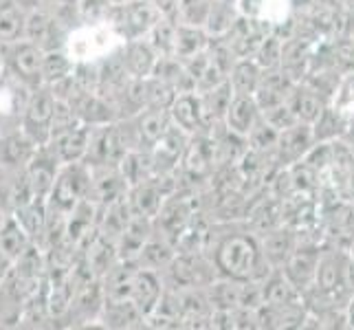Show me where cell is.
Segmentation results:
<instances>
[{
    "label": "cell",
    "instance_id": "obj_31",
    "mask_svg": "<svg viewBox=\"0 0 354 330\" xmlns=\"http://www.w3.org/2000/svg\"><path fill=\"white\" fill-rule=\"evenodd\" d=\"M113 0H77V16L86 24L108 22Z\"/></svg>",
    "mask_w": 354,
    "mask_h": 330
},
{
    "label": "cell",
    "instance_id": "obj_19",
    "mask_svg": "<svg viewBox=\"0 0 354 330\" xmlns=\"http://www.w3.org/2000/svg\"><path fill=\"white\" fill-rule=\"evenodd\" d=\"M209 48V33L203 27H189V24L178 22V33H176V51L174 57L180 62H189L192 57Z\"/></svg>",
    "mask_w": 354,
    "mask_h": 330
},
{
    "label": "cell",
    "instance_id": "obj_12",
    "mask_svg": "<svg viewBox=\"0 0 354 330\" xmlns=\"http://www.w3.org/2000/svg\"><path fill=\"white\" fill-rule=\"evenodd\" d=\"M121 53H124V62H126L130 77H137V80L150 77L156 68L158 57H161L148 40H141V38L128 40L124 48H121Z\"/></svg>",
    "mask_w": 354,
    "mask_h": 330
},
{
    "label": "cell",
    "instance_id": "obj_27",
    "mask_svg": "<svg viewBox=\"0 0 354 330\" xmlns=\"http://www.w3.org/2000/svg\"><path fill=\"white\" fill-rule=\"evenodd\" d=\"M236 22L238 18L231 3H227V0H214L209 20L205 24V31L209 35H216V38H225V35L234 29Z\"/></svg>",
    "mask_w": 354,
    "mask_h": 330
},
{
    "label": "cell",
    "instance_id": "obj_37",
    "mask_svg": "<svg viewBox=\"0 0 354 330\" xmlns=\"http://www.w3.org/2000/svg\"><path fill=\"white\" fill-rule=\"evenodd\" d=\"M11 264H14V262H11V260L7 258V255H5L3 251H0V284H3V279L7 277Z\"/></svg>",
    "mask_w": 354,
    "mask_h": 330
},
{
    "label": "cell",
    "instance_id": "obj_32",
    "mask_svg": "<svg viewBox=\"0 0 354 330\" xmlns=\"http://www.w3.org/2000/svg\"><path fill=\"white\" fill-rule=\"evenodd\" d=\"M137 260H139V264L143 268H152V271H156V268L169 264L174 258H172V253H169L167 244H161V242H145V247L141 249Z\"/></svg>",
    "mask_w": 354,
    "mask_h": 330
},
{
    "label": "cell",
    "instance_id": "obj_7",
    "mask_svg": "<svg viewBox=\"0 0 354 330\" xmlns=\"http://www.w3.org/2000/svg\"><path fill=\"white\" fill-rule=\"evenodd\" d=\"M258 119H260V106L255 102V95L236 93L225 115L227 130L231 134H238V137H249V132L258 124Z\"/></svg>",
    "mask_w": 354,
    "mask_h": 330
},
{
    "label": "cell",
    "instance_id": "obj_14",
    "mask_svg": "<svg viewBox=\"0 0 354 330\" xmlns=\"http://www.w3.org/2000/svg\"><path fill=\"white\" fill-rule=\"evenodd\" d=\"M315 141V132L313 128H308V124H301L297 121L295 126H290L286 130L279 132L277 139V152L282 156V161H297L304 154L310 150V143Z\"/></svg>",
    "mask_w": 354,
    "mask_h": 330
},
{
    "label": "cell",
    "instance_id": "obj_34",
    "mask_svg": "<svg viewBox=\"0 0 354 330\" xmlns=\"http://www.w3.org/2000/svg\"><path fill=\"white\" fill-rule=\"evenodd\" d=\"M282 51L284 46L279 44L277 38H264V42L260 44V48L255 51V55H258V62L262 68L271 71V68H277L279 64H282Z\"/></svg>",
    "mask_w": 354,
    "mask_h": 330
},
{
    "label": "cell",
    "instance_id": "obj_26",
    "mask_svg": "<svg viewBox=\"0 0 354 330\" xmlns=\"http://www.w3.org/2000/svg\"><path fill=\"white\" fill-rule=\"evenodd\" d=\"M292 249L295 244H292V236L288 231H268L262 242V253L268 264H286Z\"/></svg>",
    "mask_w": 354,
    "mask_h": 330
},
{
    "label": "cell",
    "instance_id": "obj_13",
    "mask_svg": "<svg viewBox=\"0 0 354 330\" xmlns=\"http://www.w3.org/2000/svg\"><path fill=\"white\" fill-rule=\"evenodd\" d=\"M163 199H165V192L161 190V178L152 176V178L132 187L128 203L132 207V214L145 216V218H156L163 207Z\"/></svg>",
    "mask_w": 354,
    "mask_h": 330
},
{
    "label": "cell",
    "instance_id": "obj_35",
    "mask_svg": "<svg viewBox=\"0 0 354 330\" xmlns=\"http://www.w3.org/2000/svg\"><path fill=\"white\" fill-rule=\"evenodd\" d=\"M238 9L242 11V16H247V18H260L264 16L266 0H238Z\"/></svg>",
    "mask_w": 354,
    "mask_h": 330
},
{
    "label": "cell",
    "instance_id": "obj_15",
    "mask_svg": "<svg viewBox=\"0 0 354 330\" xmlns=\"http://www.w3.org/2000/svg\"><path fill=\"white\" fill-rule=\"evenodd\" d=\"M134 126H137L141 145L145 143L148 148H154V145L167 134V130L172 128V117H169V110L145 108L139 113Z\"/></svg>",
    "mask_w": 354,
    "mask_h": 330
},
{
    "label": "cell",
    "instance_id": "obj_41",
    "mask_svg": "<svg viewBox=\"0 0 354 330\" xmlns=\"http://www.w3.org/2000/svg\"><path fill=\"white\" fill-rule=\"evenodd\" d=\"M0 169H3V165H0Z\"/></svg>",
    "mask_w": 354,
    "mask_h": 330
},
{
    "label": "cell",
    "instance_id": "obj_8",
    "mask_svg": "<svg viewBox=\"0 0 354 330\" xmlns=\"http://www.w3.org/2000/svg\"><path fill=\"white\" fill-rule=\"evenodd\" d=\"M163 297V286L158 279L156 271L152 268H137L132 277V302L139 309L143 317H150V313L156 309L158 300Z\"/></svg>",
    "mask_w": 354,
    "mask_h": 330
},
{
    "label": "cell",
    "instance_id": "obj_38",
    "mask_svg": "<svg viewBox=\"0 0 354 330\" xmlns=\"http://www.w3.org/2000/svg\"><path fill=\"white\" fill-rule=\"evenodd\" d=\"M9 216L5 214V210H3V205H0V229H3V225H5V220H7Z\"/></svg>",
    "mask_w": 354,
    "mask_h": 330
},
{
    "label": "cell",
    "instance_id": "obj_33",
    "mask_svg": "<svg viewBox=\"0 0 354 330\" xmlns=\"http://www.w3.org/2000/svg\"><path fill=\"white\" fill-rule=\"evenodd\" d=\"M51 24H53V16L44 14V11H40V9L33 11V14L27 16V24H24V40L42 46L48 29H51Z\"/></svg>",
    "mask_w": 354,
    "mask_h": 330
},
{
    "label": "cell",
    "instance_id": "obj_6",
    "mask_svg": "<svg viewBox=\"0 0 354 330\" xmlns=\"http://www.w3.org/2000/svg\"><path fill=\"white\" fill-rule=\"evenodd\" d=\"M40 145L22 128L0 134V165L3 167H27Z\"/></svg>",
    "mask_w": 354,
    "mask_h": 330
},
{
    "label": "cell",
    "instance_id": "obj_23",
    "mask_svg": "<svg viewBox=\"0 0 354 330\" xmlns=\"http://www.w3.org/2000/svg\"><path fill=\"white\" fill-rule=\"evenodd\" d=\"M73 66L75 59L64 53V48H55V51H44L42 59V84L44 86H53V84L62 82L73 75Z\"/></svg>",
    "mask_w": 354,
    "mask_h": 330
},
{
    "label": "cell",
    "instance_id": "obj_1",
    "mask_svg": "<svg viewBox=\"0 0 354 330\" xmlns=\"http://www.w3.org/2000/svg\"><path fill=\"white\" fill-rule=\"evenodd\" d=\"M268 260L264 258L258 240L244 234L229 236L216 249V266L229 277L238 282H253L262 275V266Z\"/></svg>",
    "mask_w": 354,
    "mask_h": 330
},
{
    "label": "cell",
    "instance_id": "obj_20",
    "mask_svg": "<svg viewBox=\"0 0 354 330\" xmlns=\"http://www.w3.org/2000/svg\"><path fill=\"white\" fill-rule=\"evenodd\" d=\"M229 82L238 95H255L262 82V66L249 57L236 59L234 68L229 73Z\"/></svg>",
    "mask_w": 354,
    "mask_h": 330
},
{
    "label": "cell",
    "instance_id": "obj_10",
    "mask_svg": "<svg viewBox=\"0 0 354 330\" xmlns=\"http://www.w3.org/2000/svg\"><path fill=\"white\" fill-rule=\"evenodd\" d=\"M91 134H93V126L82 121L80 126H75L64 137L55 139L48 145H53V152L59 158V163H82L91 148Z\"/></svg>",
    "mask_w": 354,
    "mask_h": 330
},
{
    "label": "cell",
    "instance_id": "obj_17",
    "mask_svg": "<svg viewBox=\"0 0 354 330\" xmlns=\"http://www.w3.org/2000/svg\"><path fill=\"white\" fill-rule=\"evenodd\" d=\"M24 16L22 7L16 0H0V44H14L24 40Z\"/></svg>",
    "mask_w": 354,
    "mask_h": 330
},
{
    "label": "cell",
    "instance_id": "obj_2",
    "mask_svg": "<svg viewBox=\"0 0 354 330\" xmlns=\"http://www.w3.org/2000/svg\"><path fill=\"white\" fill-rule=\"evenodd\" d=\"M161 18L163 14L156 7H152L148 0H130L126 5H113L108 22H111V27L119 38L128 42L145 38Z\"/></svg>",
    "mask_w": 354,
    "mask_h": 330
},
{
    "label": "cell",
    "instance_id": "obj_36",
    "mask_svg": "<svg viewBox=\"0 0 354 330\" xmlns=\"http://www.w3.org/2000/svg\"><path fill=\"white\" fill-rule=\"evenodd\" d=\"M152 7H156L163 16H176L178 0H148Z\"/></svg>",
    "mask_w": 354,
    "mask_h": 330
},
{
    "label": "cell",
    "instance_id": "obj_22",
    "mask_svg": "<svg viewBox=\"0 0 354 330\" xmlns=\"http://www.w3.org/2000/svg\"><path fill=\"white\" fill-rule=\"evenodd\" d=\"M176 33H178L176 16H163L148 33V42L154 46V51L161 57H169L176 51Z\"/></svg>",
    "mask_w": 354,
    "mask_h": 330
},
{
    "label": "cell",
    "instance_id": "obj_3",
    "mask_svg": "<svg viewBox=\"0 0 354 330\" xmlns=\"http://www.w3.org/2000/svg\"><path fill=\"white\" fill-rule=\"evenodd\" d=\"M55 104L57 97L48 86L33 89L29 95V102L24 106L22 113V130L29 134V137L40 145H48L51 141V121L55 113Z\"/></svg>",
    "mask_w": 354,
    "mask_h": 330
},
{
    "label": "cell",
    "instance_id": "obj_25",
    "mask_svg": "<svg viewBox=\"0 0 354 330\" xmlns=\"http://www.w3.org/2000/svg\"><path fill=\"white\" fill-rule=\"evenodd\" d=\"M286 106L290 108V113L297 117V121H304V124L317 121V117L322 115L319 97H317V93H313V91H292V93H288Z\"/></svg>",
    "mask_w": 354,
    "mask_h": 330
},
{
    "label": "cell",
    "instance_id": "obj_11",
    "mask_svg": "<svg viewBox=\"0 0 354 330\" xmlns=\"http://www.w3.org/2000/svg\"><path fill=\"white\" fill-rule=\"evenodd\" d=\"M169 273H172L178 288H196L212 282V271L196 253H183L180 258L169 262Z\"/></svg>",
    "mask_w": 354,
    "mask_h": 330
},
{
    "label": "cell",
    "instance_id": "obj_24",
    "mask_svg": "<svg viewBox=\"0 0 354 330\" xmlns=\"http://www.w3.org/2000/svg\"><path fill=\"white\" fill-rule=\"evenodd\" d=\"M46 205L48 203L31 201V203L20 205L14 210V216L18 218V223L27 229V234L31 238L46 234Z\"/></svg>",
    "mask_w": 354,
    "mask_h": 330
},
{
    "label": "cell",
    "instance_id": "obj_21",
    "mask_svg": "<svg viewBox=\"0 0 354 330\" xmlns=\"http://www.w3.org/2000/svg\"><path fill=\"white\" fill-rule=\"evenodd\" d=\"M119 172L126 178L128 185L134 187V185H139V183L152 178V174L156 172L154 158L150 154H143L141 150H128L119 163Z\"/></svg>",
    "mask_w": 354,
    "mask_h": 330
},
{
    "label": "cell",
    "instance_id": "obj_28",
    "mask_svg": "<svg viewBox=\"0 0 354 330\" xmlns=\"http://www.w3.org/2000/svg\"><path fill=\"white\" fill-rule=\"evenodd\" d=\"M214 0H178L176 7V20L180 24H189V27H203L212 14Z\"/></svg>",
    "mask_w": 354,
    "mask_h": 330
},
{
    "label": "cell",
    "instance_id": "obj_4",
    "mask_svg": "<svg viewBox=\"0 0 354 330\" xmlns=\"http://www.w3.org/2000/svg\"><path fill=\"white\" fill-rule=\"evenodd\" d=\"M88 190H91L88 169L80 163H64V167H59V172L55 176V185L51 196H48V203L55 205L64 214H71L73 207L88 196Z\"/></svg>",
    "mask_w": 354,
    "mask_h": 330
},
{
    "label": "cell",
    "instance_id": "obj_29",
    "mask_svg": "<svg viewBox=\"0 0 354 330\" xmlns=\"http://www.w3.org/2000/svg\"><path fill=\"white\" fill-rule=\"evenodd\" d=\"M176 91L158 80L154 75L145 77V108H158V110H169L176 100Z\"/></svg>",
    "mask_w": 354,
    "mask_h": 330
},
{
    "label": "cell",
    "instance_id": "obj_5",
    "mask_svg": "<svg viewBox=\"0 0 354 330\" xmlns=\"http://www.w3.org/2000/svg\"><path fill=\"white\" fill-rule=\"evenodd\" d=\"M9 51V71L16 80L27 84L29 89L42 86V59L44 48L35 42L20 40L14 44H5Z\"/></svg>",
    "mask_w": 354,
    "mask_h": 330
},
{
    "label": "cell",
    "instance_id": "obj_39",
    "mask_svg": "<svg viewBox=\"0 0 354 330\" xmlns=\"http://www.w3.org/2000/svg\"><path fill=\"white\" fill-rule=\"evenodd\" d=\"M24 3H31V5H42L44 0H24Z\"/></svg>",
    "mask_w": 354,
    "mask_h": 330
},
{
    "label": "cell",
    "instance_id": "obj_40",
    "mask_svg": "<svg viewBox=\"0 0 354 330\" xmlns=\"http://www.w3.org/2000/svg\"><path fill=\"white\" fill-rule=\"evenodd\" d=\"M126 3H130V0H113V5H126Z\"/></svg>",
    "mask_w": 354,
    "mask_h": 330
},
{
    "label": "cell",
    "instance_id": "obj_30",
    "mask_svg": "<svg viewBox=\"0 0 354 330\" xmlns=\"http://www.w3.org/2000/svg\"><path fill=\"white\" fill-rule=\"evenodd\" d=\"M73 82L77 84V89L84 93H97L100 91L102 73H100V62L95 59H77L73 66Z\"/></svg>",
    "mask_w": 354,
    "mask_h": 330
},
{
    "label": "cell",
    "instance_id": "obj_9",
    "mask_svg": "<svg viewBox=\"0 0 354 330\" xmlns=\"http://www.w3.org/2000/svg\"><path fill=\"white\" fill-rule=\"evenodd\" d=\"M169 117H172V124L185 134H196L207 124L201 95H196V91L178 95L169 108Z\"/></svg>",
    "mask_w": 354,
    "mask_h": 330
},
{
    "label": "cell",
    "instance_id": "obj_16",
    "mask_svg": "<svg viewBox=\"0 0 354 330\" xmlns=\"http://www.w3.org/2000/svg\"><path fill=\"white\" fill-rule=\"evenodd\" d=\"M317 266H319V251L292 249V253L286 260V277L297 288H304L317 277Z\"/></svg>",
    "mask_w": 354,
    "mask_h": 330
},
{
    "label": "cell",
    "instance_id": "obj_18",
    "mask_svg": "<svg viewBox=\"0 0 354 330\" xmlns=\"http://www.w3.org/2000/svg\"><path fill=\"white\" fill-rule=\"evenodd\" d=\"M33 244V238L27 234L16 216H9L0 229V251H3L11 262H16L20 255Z\"/></svg>",
    "mask_w": 354,
    "mask_h": 330
}]
</instances>
